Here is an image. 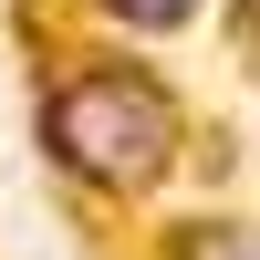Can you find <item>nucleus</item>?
<instances>
[{
  "mask_svg": "<svg viewBox=\"0 0 260 260\" xmlns=\"http://www.w3.org/2000/svg\"><path fill=\"white\" fill-rule=\"evenodd\" d=\"M177 260H260V229H240V219H219V229H187V240H177Z\"/></svg>",
  "mask_w": 260,
  "mask_h": 260,
  "instance_id": "nucleus-2",
  "label": "nucleus"
},
{
  "mask_svg": "<svg viewBox=\"0 0 260 260\" xmlns=\"http://www.w3.org/2000/svg\"><path fill=\"white\" fill-rule=\"evenodd\" d=\"M94 11H104V21H125V31H177L198 0H94Z\"/></svg>",
  "mask_w": 260,
  "mask_h": 260,
  "instance_id": "nucleus-3",
  "label": "nucleus"
},
{
  "mask_svg": "<svg viewBox=\"0 0 260 260\" xmlns=\"http://www.w3.org/2000/svg\"><path fill=\"white\" fill-rule=\"evenodd\" d=\"M42 146H52L62 177H83L94 198H146V187L177 167L187 125L177 94L136 62H94V73H62L52 104H42Z\"/></svg>",
  "mask_w": 260,
  "mask_h": 260,
  "instance_id": "nucleus-1",
  "label": "nucleus"
}]
</instances>
